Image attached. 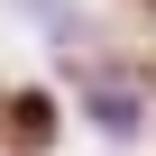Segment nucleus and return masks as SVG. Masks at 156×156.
<instances>
[{"instance_id":"f03ea898","label":"nucleus","mask_w":156,"mask_h":156,"mask_svg":"<svg viewBox=\"0 0 156 156\" xmlns=\"http://www.w3.org/2000/svg\"><path fill=\"white\" fill-rule=\"evenodd\" d=\"M9 138L46 147V138H55V101H46V92H19V101H9Z\"/></svg>"},{"instance_id":"f257e3e1","label":"nucleus","mask_w":156,"mask_h":156,"mask_svg":"<svg viewBox=\"0 0 156 156\" xmlns=\"http://www.w3.org/2000/svg\"><path fill=\"white\" fill-rule=\"evenodd\" d=\"M83 101H92V119H101L110 138H138V83H129V73H101V64H92Z\"/></svg>"}]
</instances>
